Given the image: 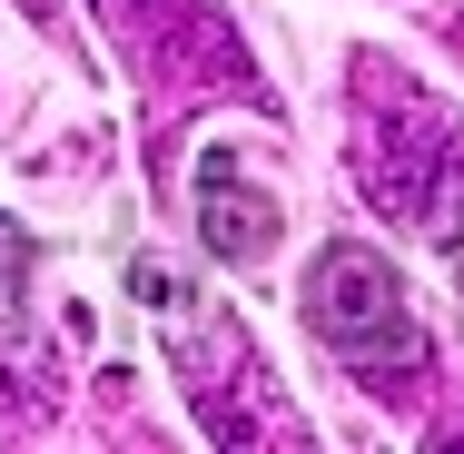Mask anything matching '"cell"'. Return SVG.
Wrapping results in <instances>:
<instances>
[{"label": "cell", "mask_w": 464, "mask_h": 454, "mask_svg": "<svg viewBox=\"0 0 464 454\" xmlns=\"http://www.w3.org/2000/svg\"><path fill=\"white\" fill-rule=\"evenodd\" d=\"M346 159L375 217L415 227L425 247H445L464 267V119L425 80H405L395 60H356V99H346Z\"/></svg>", "instance_id": "1"}, {"label": "cell", "mask_w": 464, "mask_h": 454, "mask_svg": "<svg viewBox=\"0 0 464 454\" xmlns=\"http://www.w3.org/2000/svg\"><path fill=\"white\" fill-rule=\"evenodd\" d=\"M306 326H316V346L346 365L366 395H425V375H435V346H425V326L405 306V276L385 267L366 237H326L316 247V267H306Z\"/></svg>", "instance_id": "2"}, {"label": "cell", "mask_w": 464, "mask_h": 454, "mask_svg": "<svg viewBox=\"0 0 464 454\" xmlns=\"http://www.w3.org/2000/svg\"><path fill=\"white\" fill-rule=\"evenodd\" d=\"M129 286L149 296V316H169V356H179L188 395H198V425L218 445H306V415H286L277 395H267L257 346L227 316H208V296H188L159 257H129Z\"/></svg>", "instance_id": "3"}, {"label": "cell", "mask_w": 464, "mask_h": 454, "mask_svg": "<svg viewBox=\"0 0 464 454\" xmlns=\"http://www.w3.org/2000/svg\"><path fill=\"white\" fill-rule=\"evenodd\" d=\"M99 10H109V30L149 60V80L169 70V90H179V99L188 90H247V99H267L257 80H247L237 30H227L208 0H159V10H149V0H99Z\"/></svg>", "instance_id": "4"}, {"label": "cell", "mask_w": 464, "mask_h": 454, "mask_svg": "<svg viewBox=\"0 0 464 454\" xmlns=\"http://www.w3.org/2000/svg\"><path fill=\"white\" fill-rule=\"evenodd\" d=\"M198 227H208V247H218L227 267H257V257H277L286 208L247 179L237 149H208V159H198Z\"/></svg>", "instance_id": "5"}, {"label": "cell", "mask_w": 464, "mask_h": 454, "mask_svg": "<svg viewBox=\"0 0 464 454\" xmlns=\"http://www.w3.org/2000/svg\"><path fill=\"white\" fill-rule=\"evenodd\" d=\"M30 267H40L30 227L0 217V425H20L10 415V385H30Z\"/></svg>", "instance_id": "6"}, {"label": "cell", "mask_w": 464, "mask_h": 454, "mask_svg": "<svg viewBox=\"0 0 464 454\" xmlns=\"http://www.w3.org/2000/svg\"><path fill=\"white\" fill-rule=\"evenodd\" d=\"M445 445H464V415H455V425H445Z\"/></svg>", "instance_id": "7"}]
</instances>
